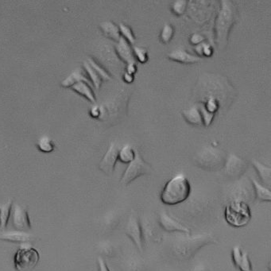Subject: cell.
Here are the masks:
<instances>
[{
    "label": "cell",
    "instance_id": "cell-36",
    "mask_svg": "<svg viewBox=\"0 0 271 271\" xmlns=\"http://www.w3.org/2000/svg\"><path fill=\"white\" fill-rule=\"evenodd\" d=\"M101 114V108L98 106L92 107V109L90 111V115H92L94 118H98Z\"/></svg>",
    "mask_w": 271,
    "mask_h": 271
},
{
    "label": "cell",
    "instance_id": "cell-35",
    "mask_svg": "<svg viewBox=\"0 0 271 271\" xmlns=\"http://www.w3.org/2000/svg\"><path fill=\"white\" fill-rule=\"evenodd\" d=\"M204 40L205 38L198 34H193L190 38L191 43L193 44V45H198V44L201 43Z\"/></svg>",
    "mask_w": 271,
    "mask_h": 271
},
{
    "label": "cell",
    "instance_id": "cell-10",
    "mask_svg": "<svg viewBox=\"0 0 271 271\" xmlns=\"http://www.w3.org/2000/svg\"><path fill=\"white\" fill-rule=\"evenodd\" d=\"M120 147L117 142H112L110 145L108 151L104 155V158L101 160L99 165L100 169L104 174L108 175H112L115 170V165H116Z\"/></svg>",
    "mask_w": 271,
    "mask_h": 271
},
{
    "label": "cell",
    "instance_id": "cell-24",
    "mask_svg": "<svg viewBox=\"0 0 271 271\" xmlns=\"http://www.w3.org/2000/svg\"><path fill=\"white\" fill-rule=\"evenodd\" d=\"M12 205V201H9L0 206V227L2 228H5L8 225Z\"/></svg>",
    "mask_w": 271,
    "mask_h": 271
},
{
    "label": "cell",
    "instance_id": "cell-29",
    "mask_svg": "<svg viewBox=\"0 0 271 271\" xmlns=\"http://www.w3.org/2000/svg\"><path fill=\"white\" fill-rule=\"evenodd\" d=\"M119 32L120 34H122V36L124 37V39L126 38V41L129 43L135 44V37L134 35L133 31L128 26L124 25V24L121 23L119 26Z\"/></svg>",
    "mask_w": 271,
    "mask_h": 271
},
{
    "label": "cell",
    "instance_id": "cell-33",
    "mask_svg": "<svg viewBox=\"0 0 271 271\" xmlns=\"http://www.w3.org/2000/svg\"><path fill=\"white\" fill-rule=\"evenodd\" d=\"M218 105L219 104H218L217 100L215 99V97H209L205 108L208 112L214 114L215 111L218 109Z\"/></svg>",
    "mask_w": 271,
    "mask_h": 271
},
{
    "label": "cell",
    "instance_id": "cell-1",
    "mask_svg": "<svg viewBox=\"0 0 271 271\" xmlns=\"http://www.w3.org/2000/svg\"><path fill=\"white\" fill-rule=\"evenodd\" d=\"M191 185L183 175H178L165 184L161 193L162 203L169 206L183 203L190 196Z\"/></svg>",
    "mask_w": 271,
    "mask_h": 271
},
{
    "label": "cell",
    "instance_id": "cell-39",
    "mask_svg": "<svg viewBox=\"0 0 271 271\" xmlns=\"http://www.w3.org/2000/svg\"><path fill=\"white\" fill-rule=\"evenodd\" d=\"M198 270L205 271L204 270L203 268H201V266H198ZM195 271H198V270H195Z\"/></svg>",
    "mask_w": 271,
    "mask_h": 271
},
{
    "label": "cell",
    "instance_id": "cell-3",
    "mask_svg": "<svg viewBox=\"0 0 271 271\" xmlns=\"http://www.w3.org/2000/svg\"><path fill=\"white\" fill-rule=\"evenodd\" d=\"M227 155L223 150L212 145L201 148L195 156V162L199 167L206 170H217L222 169Z\"/></svg>",
    "mask_w": 271,
    "mask_h": 271
},
{
    "label": "cell",
    "instance_id": "cell-23",
    "mask_svg": "<svg viewBox=\"0 0 271 271\" xmlns=\"http://www.w3.org/2000/svg\"><path fill=\"white\" fill-rule=\"evenodd\" d=\"M135 151L131 145H126L120 148L118 159L124 163H130L135 159Z\"/></svg>",
    "mask_w": 271,
    "mask_h": 271
},
{
    "label": "cell",
    "instance_id": "cell-9",
    "mask_svg": "<svg viewBox=\"0 0 271 271\" xmlns=\"http://www.w3.org/2000/svg\"><path fill=\"white\" fill-rule=\"evenodd\" d=\"M125 231L128 237L133 241L137 249L142 252L143 250V233L139 219L134 215L131 216L127 224Z\"/></svg>",
    "mask_w": 271,
    "mask_h": 271
},
{
    "label": "cell",
    "instance_id": "cell-32",
    "mask_svg": "<svg viewBox=\"0 0 271 271\" xmlns=\"http://www.w3.org/2000/svg\"><path fill=\"white\" fill-rule=\"evenodd\" d=\"M201 116H202V120H203V124L205 126L208 127L212 124V119L214 118V114L211 113V112H208L205 108H201Z\"/></svg>",
    "mask_w": 271,
    "mask_h": 271
},
{
    "label": "cell",
    "instance_id": "cell-16",
    "mask_svg": "<svg viewBox=\"0 0 271 271\" xmlns=\"http://www.w3.org/2000/svg\"><path fill=\"white\" fill-rule=\"evenodd\" d=\"M31 235L25 232H3L0 233V240L13 242H27L31 240Z\"/></svg>",
    "mask_w": 271,
    "mask_h": 271
},
{
    "label": "cell",
    "instance_id": "cell-13",
    "mask_svg": "<svg viewBox=\"0 0 271 271\" xmlns=\"http://www.w3.org/2000/svg\"><path fill=\"white\" fill-rule=\"evenodd\" d=\"M232 258L235 265L240 271H252V261L248 254L245 252L240 247H234L232 251Z\"/></svg>",
    "mask_w": 271,
    "mask_h": 271
},
{
    "label": "cell",
    "instance_id": "cell-6",
    "mask_svg": "<svg viewBox=\"0 0 271 271\" xmlns=\"http://www.w3.org/2000/svg\"><path fill=\"white\" fill-rule=\"evenodd\" d=\"M40 255L35 248L22 247L17 251L14 258L15 269L18 271H31L39 262Z\"/></svg>",
    "mask_w": 271,
    "mask_h": 271
},
{
    "label": "cell",
    "instance_id": "cell-28",
    "mask_svg": "<svg viewBox=\"0 0 271 271\" xmlns=\"http://www.w3.org/2000/svg\"><path fill=\"white\" fill-rule=\"evenodd\" d=\"M86 61L89 64L90 66L92 67L94 70L97 72V74L101 77V79L106 80V81L111 79V76L109 75V73L101 65H98L92 58H88Z\"/></svg>",
    "mask_w": 271,
    "mask_h": 271
},
{
    "label": "cell",
    "instance_id": "cell-5",
    "mask_svg": "<svg viewBox=\"0 0 271 271\" xmlns=\"http://www.w3.org/2000/svg\"><path fill=\"white\" fill-rule=\"evenodd\" d=\"M151 173H152V167L151 165L145 162L141 157L140 154L135 151V159L130 162L126 170L124 171L121 178V184L122 185H129L131 182L139 177L151 175Z\"/></svg>",
    "mask_w": 271,
    "mask_h": 271
},
{
    "label": "cell",
    "instance_id": "cell-12",
    "mask_svg": "<svg viewBox=\"0 0 271 271\" xmlns=\"http://www.w3.org/2000/svg\"><path fill=\"white\" fill-rule=\"evenodd\" d=\"M160 226L162 229L168 232H182V233L189 234L190 230L189 228L184 226L182 224L179 223L176 219H173L165 212L160 213L159 219H158Z\"/></svg>",
    "mask_w": 271,
    "mask_h": 271
},
{
    "label": "cell",
    "instance_id": "cell-38",
    "mask_svg": "<svg viewBox=\"0 0 271 271\" xmlns=\"http://www.w3.org/2000/svg\"><path fill=\"white\" fill-rule=\"evenodd\" d=\"M124 79L126 82L131 83L134 81V75H131V74L126 72V73L124 74Z\"/></svg>",
    "mask_w": 271,
    "mask_h": 271
},
{
    "label": "cell",
    "instance_id": "cell-26",
    "mask_svg": "<svg viewBox=\"0 0 271 271\" xmlns=\"http://www.w3.org/2000/svg\"><path fill=\"white\" fill-rule=\"evenodd\" d=\"M84 67H85L87 73L89 76L90 79H91L92 85H94L95 89H99L101 83H102V79H101V77L97 74V72L94 70L92 67L90 66L89 64L87 61L84 62Z\"/></svg>",
    "mask_w": 271,
    "mask_h": 271
},
{
    "label": "cell",
    "instance_id": "cell-21",
    "mask_svg": "<svg viewBox=\"0 0 271 271\" xmlns=\"http://www.w3.org/2000/svg\"><path fill=\"white\" fill-rule=\"evenodd\" d=\"M254 168L256 170L257 174L259 175L260 179L262 180L264 183L269 186L271 183V169L269 166L263 165L259 162V161L253 160L252 161Z\"/></svg>",
    "mask_w": 271,
    "mask_h": 271
},
{
    "label": "cell",
    "instance_id": "cell-17",
    "mask_svg": "<svg viewBox=\"0 0 271 271\" xmlns=\"http://www.w3.org/2000/svg\"><path fill=\"white\" fill-rule=\"evenodd\" d=\"M100 27L104 35L109 38L110 39L114 40L117 42L120 40L121 34L119 32V27H117L113 22H108V21L103 22L100 24Z\"/></svg>",
    "mask_w": 271,
    "mask_h": 271
},
{
    "label": "cell",
    "instance_id": "cell-34",
    "mask_svg": "<svg viewBox=\"0 0 271 271\" xmlns=\"http://www.w3.org/2000/svg\"><path fill=\"white\" fill-rule=\"evenodd\" d=\"M97 262H98L99 271H110L108 265H107L106 262H105V261H104L102 258H98V259H97Z\"/></svg>",
    "mask_w": 271,
    "mask_h": 271
},
{
    "label": "cell",
    "instance_id": "cell-18",
    "mask_svg": "<svg viewBox=\"0 0 271 271\" xmlns=\"http://www.w3.org/2000/svg\"><path fill=\"white\" fill-rule=\"evenodd\" d=\"M71 88L78 93L82 95L83 96H85L91 102L95 103L96 101L95 94L92 92L90 85H88V83L85 82V81H79V82L75 83L71 86Z\"/></svg>",
    "mask_w": 271,
    "mask_h": 271
},
{
    "label": "cell",
    "instance_id": "cell-27",
    "mask_svg": "<svg viewBox=\"0 0 271 271\" xmlns=\"http://www.w3.org/2000/svg\"><path fill=\"white\" fill-rule=\"evenodd\" d=\"M175 34V30L174 27L169 24H165L164 26L163 29L162 30V32L160 34V40L162 43L167 44L172 39Z\"/></svg>",
    "mask_w": 271,
    "mask_h": 271
},
{
    "label": "cell",
    "instance_id": "cell-8",
    "mask_svg": "<svg viewBox=\"0 0 271 271\" xmlns=\"http://www.w3.org/2000/svg\"><path fill=\"white\" fill-rule=\"evenodd\" d=\"M211 240L212 239L208 236L188 238L185 240H182V242H180L178 246H177V251H178L177 252L182 256L189 257L201 247L205 246L208 242H210Z\"/></svg>",
    "mask_w": 271,
    "mask_h": 271
},
{
    "label": "cell",
    "instance_id": "cell-20",
    "mask_svg": "<svg viewBox=\"0 0 271 271\" xmlns=\"http://www.w3.org/2000/svg\"><path fill=\"white\" fill-rule=\"evenodd\" d=\"M252 185H253L254 190H255V195L256 199L260 201H266L270 202L271 201V192L268 188L261 185L256 180L252 178L251 179Z\"/></svg>",
    "mask_w": 271,
    "mask_h": 271
},
{
    "label": "cell",
    "instance_id": "cell-15",
    "mask_svg": "<svg viewBox=\"0 0 271 271\" xmlns=\"http://www.w3.org/2000/svg\"><path fill=\"white\" fill-rule=\"evenodd\" d=\"M116 51L119 56L126 61L128 65L129 64H136L135 58H134V54L131 51V46L128 44L126 40L121 37L120 40L118 41V44L116 45Z\"/></svg>",
    "mask_w": 271,
    "mask_h": 271
},
{
    "label": "cell",
    "instance_id": "cell-7",
    "mask_svg": "<svg viewBox=\"0 0 271 271\" xmlns=\"http://www.w3.org/2000/svg\"><path fill=\"white\" fill-rule=\"evenodd\" d=\"M248 166L246 161L231 154L227 157L222 169L225 176L231 178H238L244 174Z\"/></svg>",
    "mask_w": 271,
    "mask_h": 271
},
{
    "label": "cell",
    "instance_id": "cell-37",
    "mask_svg": "<svg viewBox=\"0 0 271 271\" xmlns=\"http://www.w3.org/2000/svg\"><path fill=\"white\" fill-rule=\"evenodd\" d=\"M136 64H129V65H128V66H127V72L131 74V75H134V73L136 72Z\"/></svg>",
    "mask_w": 271,
    "mask_h": 271
},
{
    "label": "cell",
    "instance_id": "cell-4",
    "mask_svg": "<svg viewBox=\"0 0 271 271\" xmlns=\"http://www.w3.org/2000/svg\"><path fill=\"white\" fill-rule=\"evenodd\" d=\"M225 215L227 223L235 228L246 226L252 219L249 205L239 198H235L227 205Z\"/></svg>",
    "mask_w": 271,
    "mask_h": 271
},
{
    "label": "cell",
    "instance_id": "cell-2",
    "mask_svg": "<svg viewBox=\"0 0 271 271\" xmlns=\"http://www.w3.org/2000/svg\"><path fill=\"white\" fill-rule=\"evenodd\" d=\"M235 20V8L230 1H222L221 8L215 22L216 40L219 48L226 46L231 29Z\"/></svg>",
    "mask_w": 271,
    "mask_h": 271
},
{
    "label": "cell",
    "instance_id": "cell-19",
    "mask_svg": "<svg viewBox=\"0 0 271 271\" xmlns=\"http://www.w3.org/2000/svg\"><path fill=\"white\" fill-rule=\"evenodd\" d=\"M182 113H183L185 120L189 124L195 125V126H202L203 125L201 111L196 107H192L189 109L184 110Z\"/></svg>",
    "mask_w": 271,
    "mask_h": 271
},
{
    "label": "cell",
    "instance_id": "cell-14",
    "mask_svg": "<svg viewBox=\"0 0 271 271\" xmlns=\"http://www.w3.org/2000/svg\"><path fill=\"white\" fill-rule=\"evenodd\" d=\"M167 58L171 61L182 64H195L201 61V58L199 57L189 54L183 50L172 51L168 54Z\"/></svg>",
    "mask_w": 271,
    "mask_h": 271
},
{
    "label": "cell",
    "instance_id": "cell-22",
    "mask_svg": "<svg viewBox=\"0 0 271 271\" xmlns=\"http://www.w3.org/2000/svg\"><path fill=\"white\" fill-rule=\"evenodd\" d=\"M79 81H85V82L88 83V85H91L90 80H88L81 70H76L65 81L61 82V86L68 88V87H71L73 84L79 82Z\"/></svg>",
    "mask_w": 271,
    "mask_h": 271
},
{
    "label": "cell",
    "instance_id": "cell-30",
    "mask_svg": "<svg viewBox=\"0 0 271 271\" xmlns=\"http://www.w3.org/2000/svg\"><path fill=\"white\" fill-rule=\"evenodd\" d=\"M134 54H135V57H136L137 59L140 63H145L149 59L147 51H145V48H142V47H134Z\"/></svg>",
    "mask_w": 271,
    "mask_h": 271
},
{
    "label": "cell",
    "instance_id": "cell-25",
    "mask_svg": "<svg viewBox=\"0 0 271 271\" xmlns=\"http://www.w3.org/2000/svg\"><path fill=\"white\" fill-rule=\"evenodd\" d=\"M37 146L41 152L51 153L54 151L55 145L51 138H48V136H42L38 139Z\"/></svg>",
    "mask_w": 271,
    "mask_h": 271
},
{
    "label": "cell",
    "instance_id": "cell-31",
    "mask_svg": "<svg viewBox=\"0 0 271 271\" xmlns=\"http://www.w3.org/2000/svg\"><path fill=\"white\" fill-rule=\"evenodd\" d=\"M186 1H176L172 5V11L175 15H182L186 8Z\"/></svg>",
    "mask_w": 271,
    "mask_h": 271
},
{
    "label": "cell",
    "instance_id": "cell-11",
    "mask_svg": "<svg viewBox=\"0 0 271 271\" xmlns=\"http://www.w3.org/2000/svg\"><path fill=\"white\" fill-rule=\"evenodd\" d=\"M11 219L14 227L20 232L30 230L31 228L29 215L25 208L18 205H12L11 212Z\"/></svg>",
    "mask_w": 271,
    "mask_h": 271
}]
</instances>
